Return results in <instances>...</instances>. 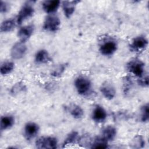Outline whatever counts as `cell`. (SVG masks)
<instances>
[{"label": "cell", "instance_id": "cell-1", "mask_svg": "<svg viewBox=\"0 0 149 149\" xmlns=\"http://www.w3.org/2000/svg\"><path fill=\"white\" fill-rule=\"evenodd\" d=\"M34 2L35 1H27L22 5L16 18L17 24H22L23 22L33 15L34 13V8L33 6Z\"/></svg>", "mask_w": 149, "mask_h": 149}, {"label": "cell", "instance_id": "cell-2", "mask_svg": "<svg viewBox=\"0 0 149 149\" xmlns=\"http://www.w3.org/2000/svg\"><path fill=\"white\" fill-rule=\"evenodd\" d=\"M74 87L79 95L84 96L88 95L91 90V82L86 76H79L74 81Z\"/></svg>", "mask_w": 149, "mask_h": 149}, {"label": "cell", "instance_id": "cell-3", "mask_svg": "<svg viewBox=\"0 0 149 149\" xmlns=\"http://www.w3.org/2000/svg\"><path fill=\"white\" fill-rule=\"evenodd\" d=\"M126 69L134 76L141 77L144 74L145 63L140 59L134 58L126 63Z\"/></svg>", "mask_w": 149, "mask_h": 149}, {"label": "cell", "instance_id": "cell-4", "mask_svg": "<svg viewBox=\"0 0 149 149\" xmlns=\"http://www.w3.org/2000/svg\"><path fill=\"white\" fill-rule=\"evenodd\" d=\"M118 49V44L116 41L112 38H107L104 40L100 45L99 51L104 56L112 55Z\"/></svg>", "mask_w": 149, "mask_h": 149}, {"label": "cell", "instance_id": "cell-5", "mask_svg": "<svg viewBox=\"0 0 149 149\" xmlns=\"http://www.w3.org/2000/svg\"><path fill=\"white\" fill-rule=\"evenodd\" d=\"M61 20L55 14L48 15L43 23V29L49 32H56L59 29Z\"/></svg>", "mask_w": 149, "mask_h": 149}, {"label": "cell", "instance_id": "cell-6", "mask_svg": "<svg viewBox=\"0 0 149 149\" xmlns=\"http://www.w3.org/2000/svg\"><path fill=\"white\" fill-rule=\"evenodd\" d=\"M35 146L39 149H55L58 147V140L55 137L41 136L36 141Z\"/></svg>", "mask_w": 149, "mask_h": 149}, {"label": "cell", "instance_id": "cell-7", "mask_svg": "<svg viewBox=\"0 0 149 149\" xmlns=\"http://www.w3.org/2000/svg\"><path fill=\"white\" fill-rule=\"evenodd\" d=\"M26 51L27 46L25 42L19 41L12 46L10 49V55L13 59H20L25 55Z\"/></svg>", "mask_w": 149, "mask_h": 149}, {"label": "cell", "instance_id": "cell-8", "mask_svg": "<svg viewBox=\"0 0 149 149\" xmlns=\"http://www.w3.org/2000/svg\"><path fill=\"white\" fill-rule=\"evenodd\" d=\"M148 45V40L144 36H139L134 37L130 44V48L135 52L144 50Z\"/></svg>", "mask_w": 149, "mask_h": 149}, {"label": "cell", "instance_id": "cell-9", "mask_svg": "<svg viewBox=\"0 0 149 149\" xmlns=\"http://www.w3.org/2000/svg\"><path fill=\"white\" fill-rule=\"evenodd\" d=\"M100 90L102 95L108 100H112L116 95V90L112 83L105 81L102 83L100 87Z\"/></svg>", "mask_w": 149, "mask_h": 149}, {"label": "cell", "instance_id": "cell-10", "mask_svg": "<svg viewBox=\"0 0 149 149\" xmlns=\"http://www.w3.org/2000/svg\"><path fill=\"white\" fill-rule=\"evenodd\" d=\"M39 130V126L36 123L33 122H27L24 127V136L27 140H30L37 135Z\"/></svg>", "mask_w": 149, "mask_h": 149}, {"label": "cell", "instance_id": "cell-11", "mask_svg": "<svg viewBox=\"0 0 149 149\" xmlns=\"http://www.w3.org/2000/svg\"><path fill=\"white\" fill-rule=\"evenodd\" d=\"M107 117V113L103 107L97 105L94 107L92 113L91 118L96 123H102L105 120Z\"/></svg>", "mask_w": 149, "mask_h": 149}, {"label": "cell", "instance_id": "cell-12", "mask_svg": "<svg viewBox=\"0 0 149 149\" xmlns=\"http://www.w3.org/2000/svg\"><path fill=\"white\" fill-rule=\"evenodd\" d=\"M34 30L33 24H28L22 27L17 31V37L20 41L26 42L33 35Z\"/></svg>", "mask_w": 149, "mask_h": 149}, {"label": "cell", "instance_id": "cell-13", "mask_svg": "<svg viewBox=\"0 0 149 149\" xmlns=\"http://www.w3.org/2000/svg\"><path fill=\"white\" fill-rule=\"evenodd\" d=\"M61 2L59 0H45L42 3V8L48 15L54 14L59 8Z\"/></svg>", "mask_w": 149, "mask_h": 149}, {"label": "cell", "instance_id": "cell-14", "mask_svg": "<svg viewBox=\"0 0 149 149\" xmlns=\"http://www.w3.org/2000/svg\"><path fill=\"white\" fill-rule=\"evenodd\" d=\"M79 1H64L62 2V8L65 16L70 18L74 13L76 5L79 3Z\"/></svg>", "mask_w": 149, "mask_h": 149}, {"label": "cell", "instance_id": "cell-15", "mask_svg": "<svg viewBox=\"0 0 149 149\" xmlns=\"http://www.w3.org/2000/svg\"><path fill=\"white\" fill-rule=\"evenodd\" d=\"M52 60L48 52L44 49L38 50L35 54L34 61L38 64H45Z\"/></svg>", "mask_w": 149, "mask_h": 149}, {"label": "cell", "instance_id": "cell-16", "mask_svg": "<svg viewBox=\"0 0 149 149\" xmlns=\"http://www.w3.org/2000/svg\"><path fill=\"white\" fill-rule=\"evenodd\" d=\"M15 119L13 115H5L2 116L0 120V129L1 131L10 129L15 124Z\"/></svg>", "mask_w": 149, "mask_h": 149}, {"label": "cell", "instance_id": "cell-17", "mask_svg": "<svg viewBox=\"0 0 149 149\" xmlns=\"http://www.w3.org/2000/svg\"><path fill=\"white\" fill-rule=\"evenodd\" d=\"M116 134L117 131L116 128L113 126L108 125L102 129L101 136L108 141H112L115 139Z\"/></svg>", "mask_w": 149, "mask_h": 149}, {"label": "cell", "instance_id": "cell-18", "mask_svg": "<svg viewBox=\"0 0 149 149\" xmlns=\"http://www.w3.org/2000/svg\"><path fill=\"white\" fill-rule=\"evenodd\" d=\"M16 21L13 19H8L3 20L1 24V32L8 33L12 31L15 27Z\"/></svg>", "mask_w": 149, "mask_h": 149}, {"label": "cell", "instance_id": "cell-19", "mask_svg": "<svg viewBox=\"0 0 149 149\" xmlns=\"http://www.w3.org/2000/svg\"><path fill=\"white\" fill-rule=\"evenodd\" d=\"M70 115L74 119H79L84 115V111L81 107L76 104H72L69 108Z\"/></svg>", "mask_w": 149, "mask_h": 149}, {"label": "cell", "instance_id": "cell-20", "mask_svg": "<svg viewBox=\"0 0 149 149\" xmlns=\"http://www.w3.org/2000/svg\"><path fill=\"white\" fill-rule=\"evenodd\" d=\"M146 144L144 138L141 135L135 136L130 141V147L134 149H140L144 147Z\"/></svg>", "mask_w": 149, "mask_h": 149}, {"label": "cell", "instance_id": "cell-21", "mask_svg": "<svg viewBox=\"0 0 149 149\" xmlns=\"http://www.w3.org/2000/svg\"><path fill=\"white\" fill-rule=\"evenodd\" d=\"M15 68V63L12 61H6L3 62L0 67V73L2 75H6L10 73Z\"/></svg>", "mask_w": 149, "mask_h": 149}, {"label": "cell", "instance_id": "cell-22", "mask_svg": "<svg viewBox=\"0 0 149 149\" xmlns=\"http://www.w3.org/2000/svg\"><path fill=\"white\" fill-rule=\"evenodd\" d=\"M90 148H108V141L102 136L96 137L92 142Z\"/></svg>", "mask_w": 149, "mask_h": 149}, {"label": "cell", "instance_id": "cell-23", "mask_svg": "<svg viewBox=\"0 0 149 149\" xmlns=\"http://www.w3.org/2000/svg\"><path fill=\"white\" fill-rule=\"evenodd\" d=\"M122 84H123L122 88H123V93L126 95L129 94V93L131 91V90L132 89L133 86V82L132 81V78L129 76H125L123 78Z\"/></svg>", "mask_w": 149, "mask_h": 149}, {"label": "cell", "instance_id": "cell-24", "mask_svg": "<svg viewBox=\"0 0 149 149\" xmlns=\"http://www.w3.org/2000/svg\"><path fill=\"white\" fill-rule=\"evenodd\" d=\"M79 134L76 131H72L69 133L66 136L65 141L63 143V147H65L66 146L74 144L78 141Z\"/></svg>", "mask_w": 149, "mask_h": 149}, {"label": "cell", "instance_id": "cell-25", "mask_svg": "<svg viewBox=\"0 0 149 149\" xmlns=\"http://www.w3.org/2000/svg\"><path fill=\"white\" fill-rule=\"evenodd\" d=\"M26 90V87L25 84L23 83L20 81L15 83L12 87L10 90V93L13 96H15L22 92H24Z\"/></svg>", "mask_w": 149, "mask_h": 149}, {"label": "cell", "instance_id": "cell-26", "mask_svg": "<svg viewBox=\"0 0 149 149\" xmlns=\"http://www.w3.org/2000/svg\"><path fill=\"white\" fill-rule=\"evenodd\" d=\"M66 65L65 63L58 65L52 69V71L51 72V75L55 77H60L64 73V72L66 70Z\"/></svg>", "mask_w": 149, "mask_h": 149}, {"label": "cell", "instance_id": "cell-27", "mask_svg": "<svg viewBox=\"0 0 149 149\" xmlns=\"http://www.w3.org/2000/svg\"><path fill=\"white\" fill-rule=\"evenodd\" d=\"M149 119V105L147 103L142 105L140 108V120L146 123L147 122Z\"/></svg>", "mask_w": 149, "mask_h": 149}, {"label": "cell", "instance_id": "cell-28", "mask_svg": "<svg viewBox=\"0 0 149 149\" xmlns=\"http://www.w3.org/2000/svg\"><path fill=\"white\" fill-rule=\"evenodd\" d=\"M77 142L79 144L82 145L83 147H86V146L90 145L92 143L91 137L88 134H84L81 136L80 137H79Z\"/></svg>", "mask_w": 149, "mask_h": 149}, {"label": "cell", "instance_id": "cell-29", "mask_svg": "<svg viewBox=\"0 0 149 149\" xmlns=\"http://www.w3.org/2000/svg\"><path fill=\"white\" fill-rule=\"evenodd\" d=\"M138 84L143 87H147L148 86L149 84V79H148V76H143L141 77H139L138 81Z\"/></svg>", "mask_w": 149, "mask_h": 149}, {"label": "cell", "instance_id": "cell-30", "mask_svg": "<svg viewBox=\"0 0 149 149\" xmlns=\"http://www.w3.org/2000/svg\"><path fill=\"white\" fill-rule=\"evenodd\" d=\"M9 5L5 1H1L0 2V12L1 13H6L9 9Z\"/></svg>", "mask_w": 149, "mask_h": 149}]
</instances>
